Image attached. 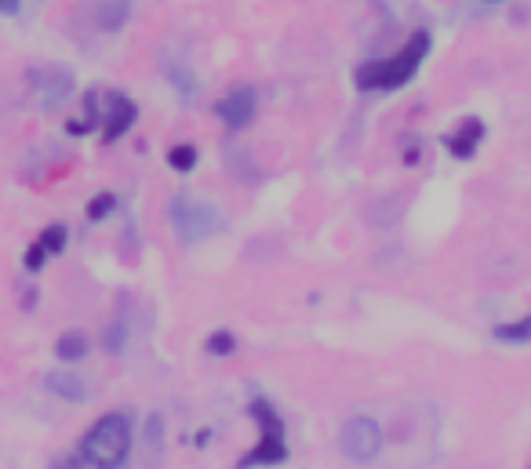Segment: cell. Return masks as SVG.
I'll return each mask as SVG.
<instances>
[{
    "label": "cell",
    "instance_id": "1",
    "mask_svg": "<svg viewBox=\"0 0 531 469\" xmlns=\"http://www.w3.org/2000/svg\"><path fill=\"white\" fill-rule=\"evenodd\" d=\"M131 451V419L124 411H110L95 419L88 433L77 440L70 455H62L55 469H121Z\"/></svg>",
    "mask_w": 531,
    "mask_h": 469
},
{
    "label": "cell",
    "instance_id": "2",
    "mask_svg": "<svg viewBox=\"0 0 531 469\" xmlns=\"http://www.w3.org/2000/svg\"><path fill=\"white\" fill-rule=\"evenodd\" d=\"M430 55V33H411L408 44H404L397 55L390 59H371L364 66H357V88L361 91H397L404 88L415 70L422 66V59Z\"/></svg>",
    "mask_w": 531,
    "mask_h": 469
},
{
    "label": "cell",
    "instance_id": "3",
    "mask_svg": "<svg viewBox=\"0 0 531 469\" xmlns=\"http://www.w3.org/2000/svg\"><path fill=\"white\" fill-rule=\"evenodd\" d=\"M248 415L255 419L259 426V440H255V448L244 455L237 466L241 469H255V466H277V462L288 459V440H284V419L277 415L266 397H255L248 404Z\"/></svg>",
    "mask_w": 531,
    "mask_h": 469
},
{
    "label": "cell",
    "instance_id": "4",
    "mask_svg": "<svg viewBox=\"0 0 531 469\" xmlns=\"http://www.w3.org/2000/svg\"><path fill=\"white\" fill-rule=\"evenodd\" d=\"M168 215H171V230H175V237L182 244H197V240L211 237L222 226L219 208H211V204H204L197 197H186V193H179V197L171 200Z\"/></svg>",
    "mask_w": 531,
    "mask_h": 469
},
{
    "label": "cell",
    "instance_id": "5",
    "mask_svg": "<svg viewBox=\"0 0 531 469\" xmlns=\"http://www.w3.org/2000/svg\"><path fill=\"white\" fill-rule=\"evenodd\" d=\"M339 448L346 459L371 462L382 451L379 422L368 419V415H353V419H346V426H342V433H339Z\"/></svg>",
    "mask_w": 531,
    "mask_h": 469
},
{
    "label": "cell",
    "instance_id": "6",
    "mask_svg": "<svg viewBox=\"0 0 531 469\" xmlns=\"http://www.w3.org/2000/svg\"><path fill=\"white\" fill-rule=\"evenodd\" d=\"M215 113H219V117L226 120V128H233V131L248 128L251 117H255V88H244V84L230 88V91H226V95L219 99Z\"/></svg>",
    "mask_w": 531,
    "mask_h": 469
},
{
    "label": "cell",
    "instance_id": "7",
    "mask_svg": "<svg viewBox=\"0 0 531 469\" xmlns=\"http://www.w3.org/2000/svg\"><path fill=\"white\" fill-rule=\"evenodd\" d=\"M135 117H139V110H135V102L128 99V95H110V102H106V120H102V139L113 142L121 139L124 131L135 124Z\"/></svg>",
    "mask_w": 531,
    "mask_h": 469
},
{
    "label": "cell",
    "instance_id": "8",
    "mask_svg": "<svg viewBox=\"0 0 531 469\" xmlns=\"http://www.w3.org/2000/svg\"><path fill=\"white\" fill-rule=\"evenodd\" d=\"M62 248H66V226L55 222V226H48V230L30 244V251H26V270L37 273L44 262H48L51 255H59Z\"/></svg>",
    "mask_w": 531,
    "mask_h": 469
},
{
    "label": "cell",
    "instance_id": "9",
    "mask_svg": "<svg viewBox=\"0 0 531 469\" xmlns=\"http://www.w3.org/2000/svg\"><path fill=\"white\" fill-rule=\"evenodd\" d=\"M481 139H484V124L477 117H470V120H462L459 128L451 131L448 139H444V146H448L451 157L470 160L473 153H477V146H481Z\"/></svg>",
    "mask_w": 531,
    "mask_h": 469
},
{
    "label": "cell",
    "instance_id": "10",
    "mask_svg": "<svg viewBox=\"0 0 531 469\" xmlns=\"http://www.w3.org/2000/svg\"><path fill=\"white\" fill-rule=\"evenodd\" d=\"M44 386H48L55 397L73 400V404L88 400V382L77 379V375H70V371H48V375H44Z\"/></svg>",
    "mask_w": 531,
    "mask_h": 469
},
{
    "label": "cell",
    "instance_id": "11",
    "mask_svg": "<svg viewBox=\"0 0 531 469\" xmlns=\"http://www.w3.org/2000/svg\"><path fill=\"white\" fill-rule=\"evenodd\" d=\"M55 357L73 364V360H84L88 357V335L84 331H66L59 342H55Z\"/></svg>",
    "mask_w": 531,
    "mask_h": 469
},
{
    "label": "cell",
    "instance_id": "12",
    "mask_svg": "<svg viewBox=\"0 0 531 469\" xmlns=\"http://www.w3.org/2000/svg\"><path fill=\"white\" fill-rule=\"evenodd\" d=\"M128 19V0H106L99 11V26L102 30H121Z\"/></svg>",
    "mask_w": 531,
    "mask_h": 469
},
{
    "label": "cell",
    "instance_id": "13",
    "mask_svg": "<svg viewBox=\"0 0 531 469\" xmlns=\"http://www.w3.org/2000/svg\"><path fill=\"white\" fill-rule=\"evenodd\" d=\"M168 164L175 171H193V168H197V150H193V146H171Z\"/></svg>",
    "mask_w": 531,
    "mask_h": 469
},
{
    "label": "cell",
    "instance_id": "14",
    "mask_svg": "<svg viewBox=\"0 0 531 469\" xmlns=\"http://www.w3.org/2000/svg\"><path fill=\"white\" fill-rule=\"evenodd\" d=\"M495 339H502V342L531 339V317H524L521 324H499V328H495Z\"/></svg>",
    "mask_w": 531,
    "mask_h": 469
},
{
    "label": "cell",
    "instance_id": "15",
    "mask_svg": "<svg viewBox=\"0 0 531 469\" xmlns=\"http://www.w3.org/2000/svg\"><path fill=\"white\" fill-rule=\"evenodd\" d=\"M113 208H117V197H113V193H102V197H95V200L88 204V219H91V222L106 219V215H110Z\"/></svg>",
    "mask_w": 531,
    "mask_h": 469
},
{
    "label": "cell",
    "instance_id": "16",
    "mask_svg": "<svg viewBox=\"0 0 531 469\" xmlns=\"http://www.w3.org/2000/svg\"><path fill=\"white\" fill-rule=\"evenodd\" d=\"M233 350V335L230 331H215L208 339V353H215V357H226V353Z\"/></svg>",
    "mask_w": 531,
    "mask_h": 469
},
{
    "label": "cell",
    "instance_id": "17",
    "mask_svg": "<svg viewBox=\"0 0 531 469\" xmlns=\"http://www.w3.org/2000/svg\"><path fill=\"white\" fill-rule=\"evenodd\" d=\"M0 11H4V15H15V11H19V0H0Z\"/></svg>",
    "mask_w": 531,
    "mask_h": 469
},
{
    "label": "cell",
    "instance_id": "18",
    "mask_svg": "<svg viewBox=\"0 0 531 469\" xmlns=\"http://www.w3.org/2000/svg\"><path fill=\"white\" fill-rule=\"evenodd\" d=\"M484 4H502V0H484Z\"/></svg>",
    "mask_w": 531,
    "mask_h": 469
}]
</instances>
